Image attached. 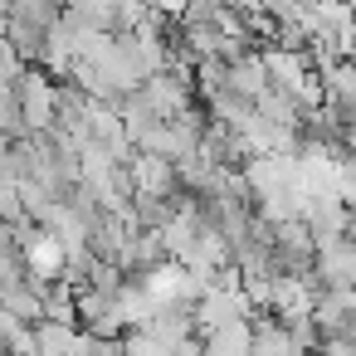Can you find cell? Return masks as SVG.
Returning a JSON list of instances; mask_svg holds the SVG:
<instances>
[{"label":"cell","instance_id":"1","mask_svg":"<svg viewBox=\"0 0 356 356\" xmlns=\"http://www.w3.org/2000/svg\"><path fill=\"white\" fill-rule=\"evenodd\" d=\"M249 356H307V351L293 346L288 327H259L254 341H249Z\"/></svg>","mask_w":356,"mask_h":356}]
</instances>
